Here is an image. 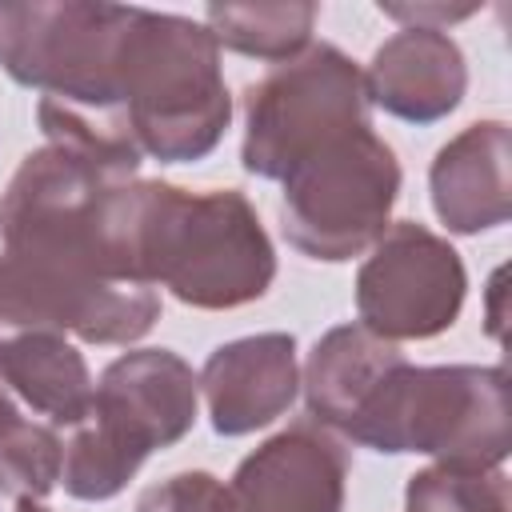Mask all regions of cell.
Wrapping results in <instances>:
<instances>
[{"mask_svg": "<svg viewBox=\"0 0 512 512\" xmlns=\"http://www.w3.org/2000/svg\"><path fill=\"white\" fill-rule=\"evenodd\" d=\"M340 436L384 456L420 452L432 464L504 468L512 452L508 372L500 364L400 360Z\"/></svg>", "mask_w": 512, "mask_h": 512, "instance_id": "obj_3", "label": "cell"}, {"mask_svg": "<svg viewBox=\"0 0 512 512\" xmlns=\"http://www.w3.org/2000/svg\"><path fill=\"white\" fill-rule=\"evenodd\" d=\"M320 8L312 0H264V4H208L204 28L216 48L284 64L312 44Z\"/></svg>", "mask_w": 512, "mask_h": 512, "instance_id": "obj_16", "label": "cell"}, {"mask_svg": "<svg viewBox=\"0 0 512 512\" xmlns=\"http://www.w3.org/2000/svg\"><path fill=\"white\" fill-rule=\"evenodd\" d=\"M104 232L124 276L200 312L244 308L276 280V248L236 188L128 180L108 196Z\"/></svg>", "mask_w": 512, "mask_h": 512, "instance_id": "obj_1", "label": "cell"}, {"mask_svg": "<svg viewBox=\"0 0 512 512\" xmlns=\"http://www.w3.org/2000/svg\"><path fill=\"white\" fill-rule=\"evenodd\" d=\"M216 436H248L280 420L300 392L292 332H256L216 344L196 372Z\"/></svg>", "mask_w": 512, "mask_h": 512, "instance_id": "obj_11", "label": "cell"}, {"mask_svg": "<svg viewBox=\"0 0 512 512\" xmlns=\"http://www.w3.org/2000/svg\"><path fill=\"white\" fill-rule=\"evenodd\" d=\"M348 472V440L304 416L236 464L220 512H344Z\"/></svg>", "mask_w": 512, "mask_h": 512, "instance_id": "obj_10", "label": "cell"}, {"mask_svg": "<svg viewBox=\"0 0 512 512\" xmlns=\"http://www.w3.org/2000/svg\"><path fill=\"white\" fill-rule=\"evenodd\" d=\"M400 360H408L400 352V344L368 332L364 324L328 328L312 344V352L300 368V388H304L308 416L340 436L360 416V408L372 400L380 380Z\"/></svg>", "mask_w": 512, "mask_h": 512, "instance_id": "obj_14", "label": "cell"}, {"mask_svg": "<svg viewBox=\"0 0 512 512\" xmlns=\"http://www.w3.org/2000/svg\"><path fill=\"white\" fill-rule=\"evenodd\" d=\"M0 512H52L44 500H32V496H16V500H0Z\"/></svg>", "mask_w": 512, "mask_h": 512, "instance_id": "obj_21", "label": "cell"}, {"mask_svg": "<svg viewBox=\"0 0 512 512\" xmlns=\"http://www.w3.org/2000/svg\"><path fill=\"white\" fill-rule=\"evenodd\" d=\"M116 104L144 156L196 164L232 124V92L212 32L176 12L132 8L116 52Z\"/></svg>", "mask_w": 512, "mask_h": 512, "instance_id": "obj_2", "label": "cell"}, {"mask_svg": "<svg viewBox=\"0 0 512 512\" xmlns=\"http://www.w3.org/2000/svg\"><path fill=\"white\" fill-rule=\"evenodd\" d=\"M220 492L224 484L212 472L188 468V472H172L160 484H148L136 496L132 512H220Z\"/></svg>", "mask_w": 512, "mask_h": 512, "instance_id": "obj_19", "label": "cell"}, {"mask_svg": "<svg viewBox=\"0 0 512 512\" xmlns=\"http://www.w3.org/2000/svg\"><path fill=\"white\" fill-rule=\"evenodd\" d=\"M0 384L56 428H72L92 408V368L60 332H20L0 340Z\"/></svg>", "mask_w": 512, "mask_h": 512, "instance_id": "obj_15", "label": "cell"}, {"mask_svg": "<svg viewBox=\"0 0 512 512\" xmlns=\"http://www.w3.org/2000/svg\"><path fill=\"white\" fill-rule=\"evenodd\" d=\"M384 16L392 20H404V28H440L448 32L452 20H468L476 8H448V4H380Z\"/></svg>", "mask_w": 512, "mask_h": 512, "instance_id": "obj_20", "label": "cell"}, {"mask_svg": "<svg viewBox=\"0 0 512 512\" xmlns=\"http://www.w3.org/2000/svg\"><path fill=\"white\" fill-rule=\"evenodd\" d=\"M64 444L48 424L20 416L0 384V500H44L60 484Z\"/></svg>", "mask_w": 512, "mask_h": 512, "instance_id": "obj_17", "label": "cell"}, {"mask_svg": "<svg viewBox=\"0 0 512 512\" xmlns=\"http://www.w3.org/2000/svg\"><path fill=\"white\" fill-rule=\"evenodd\" d=\"M404 512H508V472L428 464L408 476Z\"/></svg>", "mask_w": 512, "mask_h": 512, "instance_id": "obj_18", "label": "cell"}, {"mask_svg": "<svg viewBox=\"0 0 512 512\" xmlns=\"http://www.w3.org/2000/svg\"><path fill=\"white\" fill-rule=\"evenodd\" d=\"M512 132L504 120H476L456 132L428 164V196L440 224L456 236H480L508 224Z\"/></svg>", "mask_w": 512, "mask_h": 512, "instance_id": "obj_13", "label": "cell"}, {"mask_svg": "<svg viewBox=\"0 0 512 512\" xmlns=\"http://www.w3.org/2000/svg\"><path fill=\"white\" fill-rule=\"evenodd\" d=\"M364 92L372 108H384L404 124H436L460 108L468 92V60L440 28H400L372 52Z\"/></svg>", "mask_w": 512, "mask_h": 512, "instance_id": "obj_12", "label": "cell"}, {"mask_svg": "<svg viewBox=\"0 0 512 512\" xmlns=\"http://www.w3.org/2000/svg\"><path fill=\"white\" fill-rule=\"evenodd\" d=\"M128 12L92 0L0 4V68L36 88L44 104L136 140L116 104V52Z\"/></svg>", "mask_w": 512, "mask_h": 512, "instance_id": "obj_5", "label": "cell"}, {"mask_svg": "<svg viewBox=\"0 0 512 512\" xmlns=\"http://www.w3.org/2000/svg\"><path fill=\"white\" fill-rule=\"evenodd\" d=\"M372 104L364 68L328 40H312L300 56L272 64L244 88L240 164L256 180H284L292 164L340 132L368 128Z\"/></svg>", "mask_w": 512, "mask_h": 512, "instance_id": "obj_7", "label": "cell"}, {"mask_svg": "<svg viewBox=\"0 0 512 512\" xmlns=\"http://www.w3.org/2000/svg\"><path fill=\"white\" fill-rule=\"evenodd\" d=\"M200 380L172 348H132L116 356L92 392V408L64 440L60 484L72 500H112L140 464L180 444L196 428Z\"/></svg>", "mask_w": 512, "mask_h": 512, "instance_id": "obj_4", "label": "cell"}, {"mask_svg": "<svg viewBox=\"0 0 512 512\" xmlns=\"http://www.w3.org/2000/svg\"><path fill=\"white\" fill-rule=\"evenodd\" d=\"M156 320L160 292L152 284L0 252V340L20 332H60L84 344H136Z\"/></svg>", "mask_w": 512, "mask_h": 512, "instance_id": "obj_9", "label": "cell"}, {"mask_svg": "<svg viewBox=\"0 0 512 512\" xmlns=\"http://www.w3.org/2000/svg\"><path fill=\"white\" fill-rule=\"evenodd\" d=\"M464 296L468 268L460 252L420 220L388 224L356 268V316L392 344L448 332Z\"/></svg>", "mask_w": 512, "mask_h": 512, "instance_id": "obj_8", "label": "cell"}, {"mask_svg": "<svg viewBox=\"0 0 512 512\" xmlns=\"http://www.w3.org/2000/svg\"><path fill=\"white\" fill-rule=\"evenodd\" d=\"M396 196L400 160L392 144L372 124L352 128L284 172L280 232L300 256L344 264L384 236Z\"/></svg>", "mask_w": 512, "mask_h": 512, "instance_id": "obj_6", "label": "cell"}]
</instances>
